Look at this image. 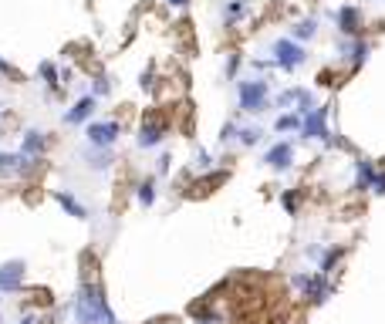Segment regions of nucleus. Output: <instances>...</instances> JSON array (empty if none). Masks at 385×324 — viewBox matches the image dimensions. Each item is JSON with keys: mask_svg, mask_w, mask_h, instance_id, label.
Instances as JSON below:
<instances>
[{"mask_svg": "<svg viewBox=\"0 0 385 324\" xmlns=\"http://www.w3.org/2000/svg\"><path fill=\"white\" fill-rule=\"evenodd\" d=\"M71 318L78 324H118L98 284H78L75 298H71Z\"/></svg>", "mask_w": 385, "mask_h": 324, "instance_id": "1", "label": "nucleus"}, {"mask_svg": "<svg viewBox=\"0 0 385 324\" xmlns=\"http://www.w3.org/2000/svg\"><path fill=\"white\" fill-rule=\"evenodd\" d=\"M267 98H270V81L267 78H247L237 85V102L244 112L257 115V112H264L267 108Z\"/></svg>", "mask_w": 385, "mask_h": 324, "instance_id": "2", "label": "nucleus"}, {"mask_svg": "<svg viewBox=\"0 0 385 324\" xmlns=\"http://www.w3.org/2000/svg\"><path fill=\"white\" fill-rule=\"evenodd\" d=\"M291 284L294 291H301L311 304H324V301L332 298V281H328V273H294L291 277Z\"/></svg>", "mask_w": 385, "mask_h": 324, "instance_id": "3", "label": "nucleus"}, {"mask_svg": "<svg viewBox=\"0 0 385 324\" xmlns=\"http://www.w3.org/2000/svg\"><path fill=\"white\" fill-rule=\"evenodd\" d=\"M270 54H274V65L284 68V71H294V68H301L308 61L304 48H301L294 38H277L270 44Z\"/></svg>", "mask_w": 385, "mask_h": 324, "instance_id": "4", "label": "nucleus"}, {"mask_svg": "<svg viewBox=\"0 0 385 324\" xmlns=\"http://www.w3.org/2000/svg\"><path fill=\"white\" fill-rule=\"evenodd\" d=\"M328 105H318L304 115V125H301V135L304 139H321V142H332V129H328Z\"/></svg>", "mask_w": 385, "mask_h": 324, "instance_id": "5", "label": "nucleus"}, {"mask_svg": "<svg viewBox=\"0 0 385 324\" xmlns=\"http://www.w3.org/2000/svg\"><path fill=\"white\" fill-rule=\"evenodd\" d=\"M118 122L112 118H105V122H91L88 129H85V139H88L91 149H112L118 142Z\"/></svg>", "mask_w": 385, "mask_h": 324, "instance_id": "6", "label": "nucleus"}, {"mask_svg": "<svg viewBox=\"0 0 385 324\" xmlns=\"http://www.w3.org/2000/svg\"><path fill=\"white\" fill-rule=\"evenodd\" d=\"M24 260H7L0 263V294H17L24 287Z\"/></svg>", "mask_w": 385, "mask_h": 324, "instance_id": "7", "label": "nucleus"}, {"mask_svg": "<svg viewBox=\"0 0 385 324\" xmlns=\"http://www.w3.org/2000/svg\"><path fill=\"white\" fill-rule=\"evenodd\" d=\"M264 166L274 169V172H287V169L294 166V145L291 142H274L267 149V156H264Z\"/></svg>", "mask_w": 385, "mask_h": 324, "instance_id": "8", "label": "nucleus"}, {"mask_svg": "<svg viewBox=\"0 0 385 324\" xmlns=\"http://www.w3.org/2000/svg\"><path fill=\"white\" fill-rule=\"evenodd\" d=\"M51 199L64 209V213H68V216H75V220H88V207H85V203H78L68 189H51Z\"/></svg>", "mask_w": 385, "mask_h": 324, "instance_id": "9", "label": "nucleus"}, {"mask_svg": "<svg viewBox=\"0 0 385 324\" xmlns=\"http://www.w3.org/2000/svg\"><path fill=\"white\" fill-rule=\"evenodd\" d=\"M334 21H338V31H342V34H359L361 31V11L359 7H351V4L338 7Z\"/></svg>", "mask_w": 385, "mask_h": 324, "instance_id": "10", "label": "nucleus"}, {"mask_svg": "<svg viewBox=\"0 0 385 324\" xmlns=\"http://www.w3.org/2000/svg\"><path fill=\"white\" fill-rule=\"evenodd\" d=\"M91 115H95V95H85L81 102H75L64 112V122H68V125H81V122H88Z\"/></svg>", "mask_w": 385, "mask_h": 324, "instance_id": "11", "label": "nucleus"}, {"mask_svg": "<svg viewBox=\"0 0 385 324\" xmlns=\"http://www.w3.org/2000/svg\"><path fill=\"white\" fill-rule=\"evenodd\" d=\"M163 139H166V129H163V122L149 118V122H145V125L139 129V139H135V142H139V149H155V145L163 142Z\"/></svg>", "mask_w": 385, "mask_h": 324, "instance_id": "12", "label": "nucleus"}, {"mask_svg": "<svg viewBox=\"0 0 385 324\" xmlns=\"http://www.w3.org/2000/svg\"><path fill=\"white\" fill-rule=\"evenodd\" d=\"M44 145H48V135L44 132H38V129H31V132H24V142H21V156L24 159H34L44 152Z\"/></svg>", "mask_w": 385, "mask_h": 324, "instance_id": "13", "label": "nucleus"}, {"mask_svg": "<svg viewBox=\"0 0 385 324\" xmlns=\"http://www.w3.org/2000/svg\"><path fill=\"white\" fill-rule=\"evenodd\" d=\"M31 159H24L21 152H0V176H21L27 172Z\"/></svg>", "mask_w": 385, "mask_h": 324, "instance_id": "14", "label": "nucleus"}, {"mask_svg": "<svg viewBox=\"0 0 385 324\" xmlns=\"http://www.w3.org/2000/svg\"><path fill=\"white\" fill-rule=\"evenodd\" d=\"M375 166L369 162V159H359L355 162V189H372V182H375Z\"/></svg>", "mask_w": 385, "mask_h": 324, "instance_id": "15", "label": "nucleus"}, {"mask_svg": "<svg viewBox=\"0 0 385 324\" xmlns=\"http://www.w3.org/2000/svg\"><path fill=\"white\" fill-rule=\"evenodd\" d=\"M88 159H91L88 166L95 169V172H102V169L112 166V149H91L88 145Z\"/></svg>", "mask_w": 385, "mask_h": 324, "instance_id": "16", "label": "nucleus"}, {"mask_svg": "<svg viewBox=\"0 0 385 324\" xmlns=\"http://www.w3.org/2000/svg\"><path fill=\"white\" fill-rule=\"evenodd\" d=\"M348 58H351V68H361L365 61H369V44L365 41H355V44H345Z\"/></svg>", "mask_w": 385, "mask_h": 324, "instance_id": "17", "label": "nucleus"}, {"mask_svg": "<svg viewBox=\"0 0 385 324\" xmlns=\"http://www.w3.org/2000/svg\"><path fill=\"white\" fill-rule=\"evenodd\" d=\"M301 125H304V115H297V112H287V115H281L277 122H274V129L277 132H301Z\"/></svg>", "mask_w": 385, "mask_h": 324, "instance_id": "18", "label": "nucleus"}, {"mask_svg": "<svg viewBox=\"0 0 385 324\" xmlns=\"http://www.w3.org/2000/svg\"><path fill=\"white\" fill-rule=\"evenodd\" d=\"M260 139H264V129H260V125H240V135H237V142L240 145L250 149V145H257Z\"/></svg>", "mask_w": 385, "mask_h": 324, "instance_id": "19", "label": "nucleus"}, {"mask_svg": "<svg viewBox=\"0 0 385 324\" xmlns=\"http://www.w3.org/2000/svg\"><path fill=\"white\" fill-rule=\"evenodd\" d=\"M342 254H345L342 246H332V250H324V254H321V260H318V273H332V267L338 263V260H342Z\"/></svg>", "mask_w": 385, "mask_h": 324, "instance_id": "20", "label": "nucleus"}, {"mask_svg": "<svg viewBox=\"0 0 385 324\" xmlns=\"http://www.w3.org/2000/svg\"><path fill=\"white\" fill-rule=\"evenodd\" d=\"M314 31H318V21H314V17H304V21H297L294 24V41L314 38Z\"/></svg>", "mask_w": 385, "mask_h": 324, "instance_id": "21", "label": "nucleus"}, {"mask_svg": "<svg viewBox=\"0 0 385 324\" xmlns=\"http://www.w3.org/2000/svg\"><path fill=\"white\" fill-rule=\"evenodd\" d=\"M135 199H139V207H153L155 203V182H142L139 189H135Z\"/></svg>", "mask_w": 385, "mask_h": 324, "instance_id": "22", "label": "nucleus"}, {"mask_svg": "<svg viewBox=\"0 0 385 324\" xmlns=\"http://www.w3.org/2000/svg\"><path fill=\"white\" fill-rule=\"evenodd\" d=\"M244 14H247L244 0H230V4H227V11H223V17H227V24H233V21H237V17H244Z\"/></svg>", "mask_w": 385, "mask_h": 324, "instance_id": "23", "label": "nucleus"}, {"mask_svg": "<svg viewBox=\"0 0 385 324\" xmlns=\"http://www.w3.org/2000/svg\"><path fill=\"white\" fill-rule=\"evenodd\" d=\"M237 135H240V125H237V122H227V125L220 129V142L227 145V142H233Z\"/></svg>", "mask_w": 385, "mask_h": 324, "instance_id": "24", "label": "nucleus"}, {"mask_svg": "<svg viewBox=\"0 0 385 324\" xmlns=\"http://www.w3.org/2000/svg\"><path fill=\"white\" fill-rule=\"evenodd\" d=\"M41 78L48 81L51 88H58V68H54L51 61H44V65H41Z\"/></svg>", "mask_w": 385, "mask_h": 324, "instance_id": "25", "label": "nucleus"}, {"mask_svg": "<svg viewBox=\"0 0 385 324\" xmlns=\"http://www.w3.org/2000/svg\"><path fill=\"white\" fill-rule=\"evenodd\" d=\"M281 203H284V209H287L291 216L297 213V196H294V193H284V196H281Z\"/></svg>", "mask_w": 385, "mask_h": 324, "instance_id": "26", "label": "nucleus"}, {"mask_svg": "<svg viewBox=\"0 0 385 324\" xmlns=\"http://www.w3.org/2000/svg\"><path fill=\"white\" fill-rule=\"evenodd\" d=\"M196 166H200V169L213 166V159H210V152H206V149H200V152H196Z\"/></svg>", "mask_w": 385, "mask_h": 324, "instance_id": "27", "label": "nucleus"}, {"mask_svg": "<svg viewBox=\"0 0 385 324\" xmlns=\"http://www.w3.org/2000/svg\"><path fill=\"white\" fill-rule=\"evenodd\" d=\"M372 193H375V196H385V172H379V176H375Z\"/></svg>", "mask_w": 385, "mask_h": 324, "instance_id": "28", "label": "nucleus"}, {"mask_svg": "<svg viewBox=\"0 0 385 324\" xmlns=\"http://www.w3.org/2000/svg\"><path fill=\"white\" fill-rule=\"evenodd\" d=\"M95 95H108V78H105V75L95 78Z\"/></svg>", "mask_w": 385, "mask_h": 324, "instance_id": "29", "label": "nucleus"}, {"mask_svg": "<svg viewBox=\"0 0 385 324\" xmlns=\"http://www.w3.org/2000/svg\"><path fill=\"white\" fill-rule=\"evenodd\" d=\"M155 172H159V176H166V172H169V156H166V152H163L159 162H155Z\"/></svg>", "mask_w": 385, "mask_h": 324, "instance_id": "30", "label": "nucleus"}, {"mask_svg": "<svg viewBox=\"0 0 385 324\" xmlns=\"http://www.w3.org/2000/svg\"><path fill=\"white\" fill-rule=\"evenodd\" d=\"M0 71H11V68H7V61H4V58H0Z\"/></svg>", "mask_w": 385, "mask_h": 324, "instance_id": "31", "label": "nucleus"}, {"mask_svg": "<svg viewBox=\"0 0 385 324\" xmlns=\"http://www.w3.org/2000/svg\"><path fill=\"white\" fill-rule=\"evenodd\" d=\"M169 4H173V7H183V4H186V0H169Z\"/></svg>", "mask_w": 385, "mask_h": 324, "instance_id": "32", "label": "nucleus"}, {"mask_svg": "<svg viewBox=\"0 0 385 324\" xmlns=\"http://www.w3.org/2000/svg\"><path fill=\"white\" fill-rule=\"evenodd\" d=\"M21 324H34V318H31V314H27V318H24V321H21Z\"/></svg>", "mask_w": 385, "mask_h": 324, "instance_id": "33", "label": "nucleus"}, {"mask_svg": "<svg viewBox=\"0 0 385 324\" xmlns=\"http://www.w3.org/2000/svg\"><path fill=\"white\" fill-rule=\"evenodd\" d=\"M196 324H217V321H210V318H203V321H196Z\"/></svg>", "mask_w": 385, "mask_h": 324, "instance_id": "34", "label": "nucleus"}]
</instances>
